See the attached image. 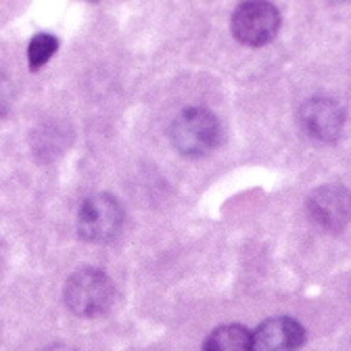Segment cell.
<instances>
[{
	"instance_id": "obj_3",
	"label": "cell",
	"mask_w": 351,
	"mask_h": 351,
	"mask_svg": "<svg viewBox=\"0 0 351 351\" xmlns=\"http://www.w3.org/2000/svg\"><path fill=\"white\" fill-rule=\"evenodd\" d=\"M123 224V209L117 199L111 195H93L88 197L77 213L80 237L90 243H109L113 241Z\"/></svg>"
},
{
	"instance_id": "obj_11",
	"label": "cell",
	"mask_w": 351,
	"mask_h": 351,
	"mask_svg": "<svg viewBox=\"0 0 351 351\" xmlns=\"http://www.w3.org/2000/svg\"><path fill=\"white\" fill-rule=\"evenodd\" d=\"M44 351H73L71 347H63V345H55V347H49V349H44Z\"/></svg>"
},
{
	"instance_id": "obj_6",
	"label": "cell",
	"mask_w": 351,
	"mask_h": 351,
	"mask_svg": "<svg viewBox=\"0 0 351 351\" xmlns=\"http://www.w3.org/2000/svg\"><path fill=\"white\" fill-rule=\"evenodd\" d=\"M305 343V328L287 316L261 322L251 335V351H297Z\"/></svg>"
},
{
	"instance_id": "obj_12",
	"label": "cell",
	"mask_w": 351,
	"mask_h": 351,
	"mask_svg": "<svg viewBox=\"0 0 351 351\" xmlns=\"http://www.w3.org/2000/svg\"><path fill=\"white\" fill-rule=\"evenodd\" d=\"M0 268H3V259H0Z\"/></svg>"
},
{
	"instance_id": "obj_1",
	"label": "cell",
	"mask_w": 351,
	"mask_h": 351,
	"mask_svg": "<svg viewBox=\"0 0 351 351\" xmlns=\"http://www.w3.org/2000/svg\"><path fill=\"white\" fill-rule=\"evenodd\" d=\"M219 121L207 109L182 111L169 128L171 145L186 157H203L219 145Z\"/></svg>"
},
{
	"instance_id": "obj_4",
	"label": "cell",
	"mask_w": 351,
	"mask_h": 351,
	"mask_svg": "<svg viewBox=\"0 0 351 351\" xmlns=\"http://www.w3.org/2000/svg\"><path fill=\"white\" fill-rule=\"evenodd\" d=\"M280 27V13L272 3H243L232 15V34L247 47H263L274 40Z\"/></svg>"
},
{
	"instance_id": "obj_2",
	"label": "cell",
	"mask_w": 351,
	"mask_h": 351,
	"mask_svg": "<svg viewBox=\"0 0 351 351\" xmlns=\"http://www.w3.org/2000/svg\"><path fill=\"white\" fill-rule=\"evenodd\" d=\"M113 282L101 270H80L65 285V303L75 316L82 318L105 314L113 303Z\"/></svg>"
},
{
	"instance_id": "obj_5",
	"label": "cell",
	"mask_w": 351,
	"mask_h": 351,
	"mask_svg": "<svg viewBox=\"0 0 351 351\" xmlns=\"http://www.w3.org/2000/svg\"><path fill=\"white\" fill-rule=\"evenodd\" d=\"M307 213L318 226L339 232L351 219V193L337 184L320 186L307 201Z\"/></svg>"
},
{
	"instance_id": "obj_8",
	"label": "cell",
	"mask_w": 351,
	"mask_h": 351,
	"mask_svg": "<svg viewBox=\"0 0 351 351\" xmlns=\"http://www.w3.org/2000/svg\"><path fill=\"white\" fill-rule=\"evenodd\" d=\"M203 351H251V332L241 324H224L205 339Z\"/></svg>"
},
{
	"instance_id": "obj_9",
	"label": "cell",
	"mask_w": 351,
	"mask_h": 351,
	"mask_svg": "<svg viewBox=\"0 0 351 351\" xmlns=\"http://www.w3.org/2000/svg\"><path fill=\"white\" fill-rule=\"evenodd\" d=\"M59 49V40L51 34H38L32 38L27 49V63L32 71H38Z\"/></svg>"
},
{
	"instance_id": "obj_7",
	"label": "cell",
	"mask_w": 351,
	"mask_h": 351,
	"mask_svg": "<svg viewBox=\"0 0 351 351\" xmlns=\"http://www.w3.org/2000/svg\"><path fill=\"white\" fill-rule=\"evenodd\" d=\"M301 125L316 141L332 143L339 138L345 113L332 99H310L301 107Z\"/></svg>"
},
{
	"instance_id": "obj_10",
	"label": "cell",
	"mask_w": 351,
	"mask_h": 351,
	"mask_svg": "<svg viewBox=\"0 0 351 351\" xmlns=\"http://www.w3.org/2000/svg\"><path fill=\"white\" fill-rule=\"evenodd\" d=\"M11 97H13V93H11V86H9V82L0 75V115H3L7 109H9V105H11Z\"/></svg>"
}]
</instances>
